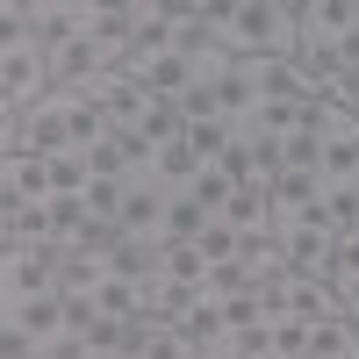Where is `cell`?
<instances>
[{"mask_svg": "<svg viewBox=\"0 0 359 359\" xmlns=\"http://www.w3.org/2000/svg\"><path fill=\"white\" fill-rule=\"evenodd\" d=\"M187 194H194V201L208 208V216H223V201H230L237 187H230V180H223L216 165H201V172H194V187H187Z\"/></svg>", "mask_w": 359, "mask_h": 359, "instance_id": "cell-24", "label": "cell"}, {"mask_svg": "<svg viewBox=\"0 0 359 359\" xmlns=\"http://www.w3.org/2000/svg\"><path fill=\"white\" fill-rule=\"evenodd\" d=\"M273 352V323H252V331H237V359H266Z\"/></svg>", "mask_w": 359, "mask_h": 359, "instance_id": "cell-28", "label": "cell"}, {"mask_svg": "<svg viewBox=\"0 0 359 359\" xmlns=\"http://www.w3.org/2000/svg\"><path fill=\"white\" fill-rule=\"evenodd\" d=\"M230 359H237V352H230Z\"/></svg>", "mask_w": 359, "mask_h": 359, "instance_id": "cell-35", "label": "cell"}, {"mask_svg": "<svg viewBox=\"0 0 359 359\" xmlns=\"http://www.w3.org/2000/svg\"><path fill=\"white\" fill-rule=\"evenodd\" d=\"M65 266H57V245H0V309L36 302V294H57Z\"/></svg>", "mask_w": 359, "mask_h": 359, "instance_id": "cell-2", "label": "cell"}, {"mask_svg": "<svg viewBox=\"0 0 359 359\" xmlns=\"http://www.w3.org/2000/svg\"><path fill=\"white\" fill-rule=\"evenodd\" d=\"M123 201H130V180H94V187H86V216L94 223H123Z\"/></svg>", "mask_w": 359, "mask_h": 359, "instance_id": "cell-18", "label": "cell"}, {"mask_svg": "<svg viewBox=\"0 0 359 359\" xmlns=\"http://www.w3.org/2000/svg\"><path fill=\"white\" fill-rule=\"evenodd\" d=\"M201 230H208V208H201L187 187H180V194H165V223H158V237H165V245H194Z\"/></svg>", "mask_w": 359, "mask_h": 359, "instance_id": "cell-13", "label": "cell"}, {"mask_svg": "<svg viewBox=\"0 0 359 359\" xmlns=\"http://www.w3.org/2000/svg\"><path fill=\"white\" fill-rule=\"evenodd\" d=\"M0 316L22 323L36 345H50V338H65V331H72V302H65V294H36V302H15V309H0Z\"/></svg>", "mask_w": 359, "mask_h": 359, "instance_id": "cell-11", "label": "cell"}, {"mask_svg": "<svg viewBox=\"0 0 359 359\" xmlns=\"http://www.w3.org/2000/svg\"><path fill=\"white\" fill-rule=\"evenodd\" d=\"M237 245H245V237H237V230H230L223 216H208V230L194 237V252H201L208 266H223V259H237Z\"/></svg>", "mask_w": 359, "mask_h": 359, "instance_id": "cell-23", "label": "cell"}, {"mask_svg": "<svg viewBox=\"0 0 359 359\" xmlns=\"http://www.w3.org/2000/svg\"><path fill=\"white\" fill-rule=\"evenodd\" d=\"M0 359H36V338L22 323H0Z\"/></svg>", "mask_w": 359, "mask_h": 359, "instance_id": "cell-29", "label": "cell"}, {"mask_svg": "<svg viewBox=\"0 0 359 359\" xmlns=\"http://www.w3.org/2000/svg\"><path fill=\"white\" fill-rule=\"evenodd\" d=\"M36 359H43V345H36Z\"/></svg>", "mask_w": 359, "mask_h": 359, "instance_id": "cell-33", "label": "cell"}, {"mask_svg": "<svg viewBox=\"0 0 359 359\" xmlns=\"http://www.w3.org/2000/svg\"><path fill=\"white\" fill-rule=\"evenodd\" d=\"M86 187H94L86 151H57V158H50V194H86Z\"/></svg>", "mask_w": 359, "mask_h": 359, "instance_id": "cell-17", "label": "cell"}, {"mask_svg": "<svg viewBox=\"0 0 359 359\" xmlns=\"http://www.w3.org/2000/svg\"><path fill=\"white\" fill-rule=\"evenodd\" d=\"M316 137H323V187H352L359 180V115L345 101H323L316 108Z\"/></svg>", "mask_w": 359, "mask_h": 359, "instance_id": "cell-6", "label": "cell"}, {"mask_svg": "<svg viewBox=\"0 0 359 359\" xmlns=\"http://www.w3.org/2000/svg\"><path fill=\"white\" fill-rule=\"evenodd\" d=\"M331 280H359V230L338 237V266H331Z\"/></svg>", "mask_w": 359, "mask_h": 359, "instance_id": "cell-30", "label": "cell"}, {"mask_svg": "<svg viewBox=\"0 0 359 359\" xmlns=\"http://www.w3.org/2000/svg\"><path fill=\"white\" fill-rule=\"evenodd\" d=\"M123 72H130L137 94H151V101H187L194 94V57H180L165 43H137Z\"/></svg>", "mask_w": 359, "mask_h": 359, "instance_id": "cell-5", "label": "cell"}, {"mask_svg": "<svg viewBox=\"0 0 359 359\" xmlns=\"http://www.w3.org/2000/svg\"><path fill=\"white\" fill-rule=\"evenodd\" d=\"M331 287H338V302H345V316L359 323V280H331Z\"/></svg>", "mask_w": 359, "mask_h": 359, "instance_id": "cell-31", "label": "cell"}, {"mask_svg": "<svg viewBox=\"0 0 359 359\" xmlns=\"http://www.w3.org/2000/svg\"><path fill=\"white\" fill-rule=\"evenodd\" d=\"M323 223L338 237H352L359 230V187H323Z\"/></svg>", "mask_w": 359, "mask_h": 359, "instance_id": "cell-21", "label": "cell"}, {"mask_svg": "<svg viewBox=\"0 0 359 359\" xmlns=\"http://www.w3.org/2000/svg\"><path fill=\"white\" fill-rule=\"evenodd\" d=\"M352 187H359V180H352Z\"/></svg>", "mask_w": 359, "mask_h": 359, "instance_id": "cell-34", "label": "cell"}, {"mask_svg": "<svg viewBox=\"0 0 359 359\" xmlns=\"http://www.w3.org/2000/svg\"><path fill=\"white\" fill-rule=\"evenodd\" d=\"M273 352H280V359H302V352H309V323L273 316Z\"/></svg>", "mask_w": 359, "mask_h": 359, "instance_id": "cell-26", "label": "cell"}, {"mask_svg": "<svg viewBox=\"0 0 359 359\" xmlns=\"http://www.w3.org/2000/svg\"><path fill=\"white\" fill-rule=\"evenodd\" d=\"M237 259H245V266H252L259 280L287 273V259H280V237H245V245H237Z\"/></svg>", "mask_w": 359, "mask_h": 359, "instance_id": "cell-22", "label": "cell"}, {"mask_svg": "<svg viewBox=\"0 0 359 359\" xmlns=\"http://www.w3.org/2000/svg\"><path fill=\"white\" fill-rule=\"evenodd\" d=\"M101 266H108V280H158L165 237H115V252H108Z\"/></svg>", "mask_w": 359, "mask_h": 359, "instance_id": "cell-10", "label": "cell"}, {"mask_svg": "<svg viewBox=\"0 0 359 359\" xmlns=\"http://www.w3.org/2000/svg\"><path fill=\"white\" fill-rule=\"evenodd\" d=\"M208 294L201 287H187V280H151V316H165V323H180L187 309H201Z\"/></svg>", "mask_w": 359, "mask_h": 359, "instance_id": "cell-16", "label": "cell"}, {"mask_svg": "<svg viewBox=\"0 0 359 359\" xmlns=\"http://www.w3.org/2000/svg\"><path fill=\"white\" fill-rule=\"evenodd\" d=\"M158 280H187V287H201V280H208V259H201L194 245H165V266H158Z\"/></svg>", "mask_w": 359, "mask_h": 359, "instance_id": "cell-20", "label": "cell"}, {"mask_svg": "<svg viewBox=\"0 0 359 359\" xmlns=\"http://www.w3.org/2000/svg\"><path fill=\"white\" fill-rule=\"evenodd\" d=\"M180 115H187V123H216V115H223V101H216V86H194V94L180 101Z\"/></svg>", "mask_w": 359, "mask_h": 359, "instance_id": "cell-27", "label": "cell"}, {"mask_svg": "<svg viewBox=\"0 0 359 359\" xmlns=\"http://www.w3.org/2000/svg\"><path fill=\"white\" fill-rule=\"evenodd\" d=\"M22 201H50V158H0V208H22Z\"/></svg>", "mask_w": 359, "mask_h": 359, "instance_id": "cell-9", "label": "cell"}, {"mask_svg": "<svg viewBox=\"0 0 359 359\" xmlns=\"http://www.w3.org/2000/svg\"><path fill=\"white\" fill-rule=\"evenodd\" d=\"M216 172L230 180V187H245V180H252V137H245V130H237V137H230V151L216 158Z\"/></svg>", "mask_w": 359, "mask_h": 359, "instance_id": "cell-25", "label": "cell"}, {"mask_svg": "<svg viewBox=\"0 0 359 359\" xmlns=\"http://www.w3.org/2000/svg\"><path fill=\"white\" fill-rule=\"evenodd\" d=\"M252 287H259V273H252L245 259H223V266H208V280H201V294H208V302H237V294H252Z\"/></svg>", "mask_w": 359, "mask_h": 359, "instance_id": "cell-15", "label": "cell"}, {"mask_svg": "<svg viewBox=\"0 0 359 359\" xmlns=\"http://www.w3.org/2000/svg\"><path fill=\"white\" fill-rule=\"evenodd\" d=\"M273 237H280V259H287V273L331 280V266H338V230L323 223V208H316V216H287V223H273Z\"/></svg>", "mask_w": 359, "mask_h": 359, "instance_id": "cell-4", "label": "cell"}, {"mask_svg": "<svg viewBox=\"0 0 359 359\" xmlns=\"http://www.w3.org/2000/svg\"><path fill=\"white\" fill-rule=\"evenodd\" d=\"M72 123H79V94H72V86H50V94L29 108V151H36V158L79 151V144H72Z\"/></svg>", "mask_w": 359, "mask_h": 359, "instance_id": "cell-7", "label": "cell"}, {"mask_svg": "<svg viewBox=\"0 0 359 359\" xmlns=\"http://www.w3.org/2000/svg\"><path fill=\"white\" fill-rule=\"evenodd\" d=\"M208 43L230 57H294L302 15H294V0H230L208 22Z\"/></svg>", "mask_w": 359, "mask_h": 359, "instance_id": "cell-1", "label": "cell"}, {"mask_svg": "<svg viewBox=\"0 0 359 359\" xmlns=\"http://www.w3.org/2000/svg\"><path fill=\"white\" fill-rule=\"evenodd\" d=\"M94 359H123V352H94Z\"/></svg>", "mask_w": 359, "mask_h": 359, "instance_id": "cell-32", "label": "cell"}, {"mask_svg": "<svg viewBox=\"0 0 359 359\" xmlns=\"http://www.w3.org/2000/svg\"><path fill=\"white\" fill-rule=\"evenodd\" d=\"M223 223L237 237H273V187H266V180H245V187L223 201Z\"/></svg>", "mask_w": 359, "mask_h": 359, "instance_id": "cell-8", "label": "cell"}, {"mask_svg": "<svg viewBox=\"0 0 359 359\" xmlns=\"http://www.w3.org/2000/svg\"><path fill=\"white\" fill-rule=\"evenodd\" d=\"M194 172H201V158H194V144L187 137H180V144H165V151L151 158V172H144V180H158V187H194Z\"/></svg>", "mask_w": 359, "mask_h": 359, "instance_id": "cell-14", "label": "cell"}, {"mask_svg": "<svg viewBox=\"0 0 359 359\" xmlns=\"http://www.w3.org/2000/svg\"><path fill=\"white\" fill-rule=\"evenodd\" d=\"M50 94V43L29 29V36H8V50H0V101L15 108H36Z\"/></svg>", "mask_w": 359, "mask_h": 359, "instance_id": "cell-3", "label": "cell"}, {"mask_svg": "<svg viewBox=\"0 0 359 359\" xmlns=\"http://www.w3.org/2000/svg\"><path fill=\"white\" fill-rule=\"evenodd\" d=\"M230 137H237V130L223 123V115H216V123H187V144H194V158H201V165H216V158L230 151Z\"/></svg>", "mask_w": 359, "mask_h": 359, "instance_id": "cell-19", "label": "cell"}, {"mask_svg": "<svg viewBox=\"0 0 359 359\" xmlns=\"http://www.w3.org/2000/svg\"><path fill=\"white\" fill-rule=\"evenodd\" d=\"M130 359H201L194 352V338L180 331V323H165V316H137V352Z\"/></svg>", "mask_w": 359, "mask_h": 359, "instance_id": "cell-12", "label": "cell"}]
</instances>
